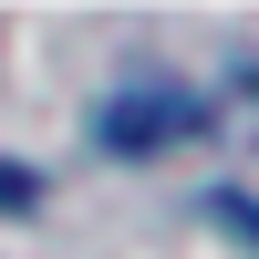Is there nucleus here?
I'll use <instances>...</instances> for the list:
<instances>
[{
    "label": "nucleus",
    "mask_w": 259,
    "mask_h": 259,
    "mask_svg": "<svg viewBox=\"0 0 259 259\" xmlns=\"http://www.w3.org/2000/svg\"><path fill=\"white\" fill-rule=\"evenodd\" d=\"M31 207H41V177L31 166H0V218H31Z\"/></svg>",
    "instance_id": "2"
},
{
    "label": "nucleus",
    "mask_w": 259,
    "mask_h": 259,
    "mask_svg": "<svg viewBox=\"0 0 259 259\" xmlns=\"http://www.w3.org/2000/svg\"><path fill=\"white\" fill-rule=\"evenodd\" d=\"M197 124H207V104H197V94H177V83H135V94L104 104L94 135L114 145V156H156V145H187Z\"/></svg>",
    "instance_id": "1"
}]
</instances>
